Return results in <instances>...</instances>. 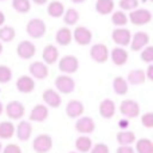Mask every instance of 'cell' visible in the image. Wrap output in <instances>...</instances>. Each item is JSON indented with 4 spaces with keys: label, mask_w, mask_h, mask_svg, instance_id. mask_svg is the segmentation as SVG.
<instances>
[{
    "label": "cell",
    "mask_w": 153,
    "mask_h": 153,
    "mask_svg": "<svg viewBox=\"0 0 153 153\" xmlns=\"http://www.w3.org/2000/svg\"><path fill=\"white\" fill-rule=\"evenodd\" d=\"M128 20H130L134 26H145L152 20V13L151 11L145 10V8H136V10L130 11Z\"/></svg>",
    "instance_id": "1"
},
{
    "label": "cell",
    "mask_w": 153,
    "mask_h": 153,
    "mask_svg": "<svg viewBox=\"0 0 153 153\" xmlns=\"http://www.w3.org/2000/svg\"><path fill=\"white\" fill-rule=\"evenodd\" d=\"M27 34L30 35L31 38H34V39H39V38H42L43 35L46 34V23L42 20V19H31V20L27 23Z\"/></svg>",
    "instance_id": "2"
},
{
    "label": "cell",
    "mask_w": 153,
    "mask_h": 153,
    "mask_svg": "<svg viewBox=\"0 0 153 153\" xmlns=\"http://www.w3.org/2000/svg\"><path fill=\"white\" fill-rule=\"evenodd\" d=\"M32 148L36 153H47L53 148V138L48 134H39L35 137Z\"/></svg>",
    "instance_id": "3"
},
{
    "label": "cell",
    "mask_w": 153,
    "mask_h": 153,
    "mask_svg": "<svg viewBox=\"0 0 153 153\" xmlns=\"http://www.w3.org/2000/svg\"><path fill=\"white\" fill-rule=\"evenodd\" d=\"M120 111L128 118H136L140 114V106L133 100H125L120 105Z\"/></svg>",
    "instance_id": "4"
},
{
    "label": "cell",
    "mask_w": 153,
    "mask_h": 153,
    "mask_svg": "<svg viewBox=\"0 0 153 153\" xmlns=\"http://www.w3.org/2000/svg\"><path fill=\"white\" fill-rule=\"evenodd\" d=\"M90 56L97 63H105L109 59V50L103 43H97L90 48Z\"/></svg>",
    "instance_id": "5"
},
{
    "label": "cell",
    "mask_w": 153,
    "mask_h": 153,
    "mask_svg": "<svg viewBox=\"0 0 153 153\" xmlns=\"http://www.w3.org/2000/svg\"><path fill=\"white\" fill-rule=\"evenodd\" d=\"M59 70L62 73H66V74H73L78 70L79 67V62L74 55H66L59 61Z\"/></svg>",
    "instance_id": "6"
},
{
    "label": "cell",
    "mask_w": 153,
    "mask_h": 153,
    "mask_svg": "<svg viewBox=\"0 0 153 153\" xmlns=\"http://www.w3.org/2000/svg\"><path fill=\"white\" fill-rule=\"evenodd\" d=\"M55 86L63 94H70V93L74 91L75 89V82L71 76L69 75H59L55 79Z\"/></svg>",
    "instance_id": "7"
},
{
    "label": "cell",
    "mask_w": 153,
    "mask_h": 153,
    "mask_svg": "<svg viewBox=\"0 0 153 153\" xmlns=\"http://www.w3.org/2000/svg\"><path fill=\"white\" fill-rule=\"evenodd\" d=\"M73 39H74L78 45L86 46L91 42L93 34L89 28H86V27H76L74 30V32H73Z\"/></svg>",
    "instance_id": "8"
},
{
    "label": "cell",
    "mask_w": 153,
    "mask_h": 153,
    "mask_svg": "<svg viewBox=\"0 0 153 153\" xmlns=\"http://www.w3.org/2000/svg\"><path fill=\"white\" fill-rule=\"evenodd\" d=\"M111 39L116 45L121 46H129L130 45V39H132V35H130V31L126 28H116L111 34Z\"/></svg>",
    "instance_id": "9"
},
{
    "label": "cell",
    "mask_w": 153,
    "mask_h": 153,
    "mask_svg": "<svg viewBox=\"0 0 153 153\" xmlns=\"http://www.w3.org/2000/svg\"><path fill=\"white\" fill-rule=\"evenodd\" d=\"M5 113L11 120H20L24 116V105L19 101H11L5 106Z\"/></svg>",
    "instance_id": "10"
},
{
    "label": "cell",
    "mask_w": 153,
    "mask_h": 153,
    "mask_svg": "<svg viewBox=\"0 0 153 153\" xmlns=\"http://www.w3.org/2000/svg\"><path fill=\"white\" fill-rule=\"evenodd\" d=\"M16 53L20 58L23 59H30L35 55L36 53V48H35V45L30 40H22L18 45V48H16Z\"/></svg>",
    "instance_id": "11"
},
{
    "label": "cell",
    "mask_w": 153,
    "mask_h": 153,
    "mask_svg": "<svg viewBox=\"0 0 153 153\" xmlns=\"http://www.w3.org/2000/svg\"><path fill=\"white\" fill-rule=\"evenodd\" d=\"M95 129V124L90 117H82L75 122V130L81 134H90Z\"/></svg>",
    "instance_id": "12"
},
{
    "label": "cell",
    "mask_w": 153,
    "mask_h": 153,
    "mask_svg": "<svg viewBox=\"0 0 153 153\" xmlns=\"http://www.w3.org/2000/svg\"><path fill=\"white\" fill-rule=\"evenodd\" d=\"M132 45H130V47H132L133 51H140L143 50L144 47H146L149 43V35L146 34V32H143V31H138L136 32L134 35H133L132 39Z\"/></svg>",
    "instance_id": "13"
},
{
    "label": "cell",
    "mask_w": 153,
    "mask_h": 153,
    "mask_svg": "<svg viewBox=\"0 0 153 153\" xmlns=\"http://www.w3.org/2000/svg\"><path fill=\"white\" fill-rule=\"evenodd\" d=\"M30 74L34 78L45 79L48 75V67L45 62H34L30 65Z\"/></svg>",
    "instance_id": "14"
},
{
    "label": "cell",
    "mask_w": 153,
    "mask_h": 153,
    "mask_svg": "<svg viewBox=\"0 0 153 153\" xmlns=\"http://www.w3.org/2000/svg\"><path fill=\"white\" fill-rule=\"evenodd\" d=\"M16 89L20 93L28 94L35 89V81L28 75H22L20 78L16 81Z\"/></svg>",
    "instance_id": "15"
},
{
    "label": "cell",
    "mask_w": 153,
    "mask_h": 153,
    "mask_svg": "<svg viewBox=\"0 0 153 153\" xmlns=\"http://www.w3.org/2000/svg\"><path fill=\"white\" fill-rule=\"evenodd\" d=\"M43 101H45L46 105H48L50 108H59L62 103L61 95L53 89H48L43 93Z\"/></svg>",
    "instance_id": "16"
},
{
    "label": "cell",
    "mask_w": 153,
    "mask_h": 153,
    "mask_svg": "<svg viewBox=\"0 0 153 153\" xmlns=\"http://www.w3.org/2000/svg\"><path fill=\"white\" fill-rule=\"evenodd\" d=\"M58 56H59V51H58V48H56L55 46L48 45V46H46V47L43 48L42 58H43V61H45L46 65L55 63L56 59H58Z\"/></svg>",
    "instance_id": "17"
},
{
    "label": "cell",
    "mask_w": 153,
    "mask_h": 153,
    "mask_svg": "<svg viewBox=\"0 0 153 153\" xmlns=\"http://www.w3.org/2000/svg\"><path fill=\"white\" fill-rule=\"evenodd\" d=\"M15 132L20 141H27V140H30V137H31V134H32V126L30 122L22 121L20 124L18 125V128H15Z\"/></svg>",
    "instance_id": "18"
},
{
    "label": "cell",
    "mask_w": 153,
    "mask_h": 153,
    "mask_svg": "<svg viewBox=\"0 0 153 153\" xmlns=\"http://www.w3.org/2000/svg\"><path fill=\"white\" fill-rule=\"evenodd\" d=\"M47 117H48L47 106H46V105H36L31 110V114H30V121L42 122V121H45Z\"/></svg>",
    "instance_id": "19"
},
{
    "label": "cell",
    "mask_w": 153,
    "mask_h": 153,
    "mask_svg": "<svg viewBox=\"0 0 153 153\" xmlns=\"http://www.w3.org/2000/svg\"><path fill=\"white\" fill-rule=\"evenodd\" d=\"M100 114L103 118H111L116 114V103L111 100H103L100 103Z\"/></svg>",
    "instance_id": "20"
},
{
    "label": "cell",
    "mask_w": 153,
    "mask_h": 153,
    "mask_svg": "<svg viewBox=\"0 0 153 153\" xmlns=\"http://www.w3.org/2000/svg\"><path fill=\"white\" fill-rule=\"evenodd\" d=\"M111 61H113L114 65L117 66H124L125 63L128 62V51L124 50L122 47H116L111 50Z\"/></svg>",
    "instance_id": "21"
},
{
    "label": "cell",
    "mask_w": 153,
    "mask_h": 153,
    "mask_svg": "<svg viewBox=\"0 0 153 153\" xmlns=\"http://www.w3.org/2000/svg\"><path fill=\"white\" fill-rule=\"evenodd\" d=\"M83 105L79 101H70L66 106V114L70 117V118H76V117L82 116L83 113Z\"/></svg>",
    "instance_id": "22"
},
{
    "label": "cell",
    "mask_w": 153,
    "mask_h": 153,
    "mask_svg": "<svg viewBox=\"0 0 153 153\" xmlns=\"http://www.w3.org/2000/svg\"><path fill=\"white\" fill-rule=\"evenodd\" d=\"M55 39H56L58 45L67 46V45H70L73 40V32L70 31V28L63 27V28L58 30V32H56V35H55Z\"/></svg>",
    "instance_id": "23"
},
{
    "label": "cell",
    "mask_w": 153,
    "mask_h": 153,
    "mask_svg": "<svg viewBox=\"0 0 153 153\" xmlns=\"http://www.w3.org/2000/svg\"><path fill=\"white\" fill-rule=\"evenodd\" d=\"M146 81V75L143 70H132V71L128 74V81L130 85L133 86H137V85H143Z\"/></svg>",
    "instance_id": "24"
},
{
    "label": "cell",
    "mask_w": 153,
    "mask_h": 153,
    "mask_svg": "<svg viewBox=\"0 0 153 153\" xmlns=\"http://www.w3.org/2000/svg\"><path fill=\"white\" fill-rule=\"evenodd\" d=\"M95 10L101 15H109L114 10V1L113 0H97Z\"/></svg>",
    "instance_id": "25"
},
{
    "label": "cell",
    "mask_w": 153,
    "mask_h": 153,
    "mask_svg": "<svg viewBox=\"0 0 153 153\" xmlns=\"http://www.w3.org/2000/svg\"><path fill=\"white\" fill-rule=\"evenodd\" d=\"M15 133V126L10 121L0 122V138L1 140H10Z\"/></svg>",
    "instance_id": "26"
},
{
    "label": "cell",
    "mask_w": 153,
    "mask_h": 153,
    "mask_svg": "<svg viewBox=\"0 0 153 153\" xmlns=\"http://www.w3.org/2000/svg\"><path fill=\"white\" fill-rule=\"evenodd\" d=\"M91 146H93L91 138L87 137L86 134H82L81 137H78V138H76V141H75V148L78 149L81 153L89 152L90 149H91Z\"/></svg>",
    "instance_id": "27"
},
{
    "label": "cell",
    "mask_w": 153,
    "mask_h": 153,
    "mask_svg": "<svg viewBox=\"0 0 153 153\" xmlns=\"http://www.w3.org/2000/svg\"><path fill=\"white\" fill-rule=\"evenodd\" d=\"M47 13L50 16H53V18H61V16H63V13H65V5L62 4L61 1L54 0V1H51L50 4H48Z\"/></svg>",
    "instance_id": "28"
},
{
    "label": "cell",
    "mask_w": 153,
    "mask_h": 153,
    "mask_svg": "<svg viewBox=\"0 0 153 153\" xmlns=\"http://www.w3.org/2000/svg\"><path fill=\"white\" fill-rule=\"evenodd\" d=\"M137 153H153V143L149 138H140L136 143Z\"/></svg>",
    "instance_id": "29"
},
{
    "label": "cell",
    "mask_w": 153,
    "mask_h": 153,
    "mask_svg": "<svg viewBox=\"0 0 153 153\" xmlns=\"http://www.w3.org/2000/svg\"><path fill=\"white\" fill-rule=\"evenodd\" d=\"M136 141V134L133 132H120L117 134V143L120 145H132Z\"/></svg>",
    "instance_id": "30"
},
{
    "label": "cell",
    "mask_w": 153,
    "mask_h": 153,
    "mask_svg": "<svg viewBox=\"0 0 153 153\" xmlns=\"http://www.w3.org/2000/svg\"><path fill=\"white\" fill-rule=\"evenodd\" d=\"M113 89L118 95H125L128 93V82L121 76H116L113 81Z\"/></svg>",
    "instance_id": "31"
},
{
    "label": "cell",
    "mask_w": 153,
    "mask_h": 153,
    "mask_svg": "<svg viewBox=\"0 0 153 153\" xmlns=\"http://www.w3.org/2000/svg\"><path fill=\"white\" fill-rule=\"evenodd\" d=\"M78 20H79V13L74 8H69V10L63 13V22L67 26H74V24H76Z\"/></svg>",
    "instance_id": "32"
},
{
    "label": "cell",
    "mask_w": 153,
    "mask_h": 153,
    "mask_svg": "<svg viewBox=\"0 0 153 153\" xmlns=\"http://www.w3.org/2000/svg\"><path fill=\"white\" fill-rule=\"evenodd\" d=\"M12 7H13V10L18 11V12L27 13L31 10V3H30V0H13Z\"/></svg>",
    "instance_id": "33"
},
{
    "label": "cell",
    "mask_w": 153,
    "mask_h": 153,
    "mask_svg": "<svg viewBox=\"0 0 153 153\" xmlns=\"http://www.w3.org/2000/svg\"><path fill=\"white\" fill-rule=\"evenodd\" d=\"M15 38V30L10 26H4L0 28V42H11Z\"/></svg>",
    "instance_id": "34"
},
{
    "label": "cell",
    "mask_w": 153,
    "mask_h": 153,
    "mask_svg": "<svg viewBox=\"0 0 153 153\" xmlns=\"http://www.w3.org/2000/svg\"><path fill=\"white\" fill-rule=\"evenodd\" d=\"M111 22H113L114 26L117 27H122L128 23V16L124 11H116L111 16Z\"/></svg>",
    "instance_id": "35"
},
{
    "label": "cell",
    "mask_w": 153,
    "mask_h": 153,
    "mask_svg": "<svg viewBox=\"0 0 153 153\" xmlns=\"http://www.w3.org/2000/svg\"><path fill=\"white\" fill-rule=\"evenodd\" d=\"M12 79V71L8 66L0 65V83H8Z\"/></svg>",
    "instance_id": "36"
},
{
    "label": "cell",
    "mask_w": 153,
    "mask_h": 153,
    "mask_svg": "<svg viewBox=\"0 0 153 153\" xmlns=\"http://www.w3.org/2000/svg\"><path fill=\"white\" fill-rule=\"evenodd\" d=\"M120 7L124 11H133L138 7V0H120Z\"/></svg>",
    "instance_id": "37"
},
{
    "label": "cell",
    "mask_w": 153,
    "mask_h": 153,
    "mask_svg": "<svg viewBox=\"0 0 153 153\" xmlns=\"http://www.w3.org/2000/svg\"><path fill=\"white\" fill-rule=\"evenodd\" d=\"M141 61L146 62V63H152L153 62V47L152 46L144 47L143 53H141Z\"/></svg>",
    "instance_id": "38"
},
{
    "label": "cell",
    "mask_w": 153,
    "mask_h": 153,
    "mask_svg": "<svg viewBox=\"0 0 153 153\" xmlns=\"http://www.w3.org/2000/svg\"><path fill=\"white\" fill-rule=\"evenodd\" d=\"M141 122H143V125L145 128H148V129L153 128V113L152 111H148V113L143 114V117H141Z\"/></svg>",
    "instance_id": "39"
},
{
    "label": "cell",
    "mask_w": 153,
    "mask_h": 153,
    "mask_svg": "<svg viewBox=\"0 0 153 153\" xmlns=\"http://www.w3.org/2000/svg\"><path fill=\"white\" fill-rule=\"evenodd\" d=\"M90 153H109V146L106 145V144H97V145L91 146V149H90Z\"/></svg>",
    "instance_id": "40"
},
{
    "label": "cell",
    "mask_w": 153,
    "mask_h": 153,
    "mask_svg": "<svg viewBox=\"0 0 153 153\" xmlns=\"http://www.w3.org/2000/svg\"><path fill=\"white\" fill-rule=\"evenodd\" d=\"M3 153H22V149L19 145L16 144H8L4 149H3Z\"/></svg>",
    "instance_id": "41"
},
{
    "label": "cell",
    "mask_w": 153,
    "mask_h": 153,
    "mask_svg": "<svg viewBox=\"0 0 153 153\" xmlns=\"http://www.w3.org/2000/svg\"><path fill=\"white\" fill-rule=\"evenodd\" d=\"M117 153H136V152L130 145H120V148L117 149Z\"/></svg>",
    "instance_id": "42"
},
{
    "label": "cell",
    "mask_w": 153,
    "mask_h": 153,
    "mask_svg": "<svg viewBox=\"0 0 153 153\" xmlns=\"http://www.w3.org/2000/svg\"><path fill=\"white\" fill-rule=\"evenodd\" d=\"M146 78L151 79V81H153V65H149L148 66V73H146Z\"/></svg>",
    "instance_id": "43"
},
{
    "label": "cell",
    "mask_w": 153,
    "mask_h": 153,
    "mask_svg": "<svg viewBox=\"0 0 153 153\" xmlns=\"http://www.w3.org/2000/svg\"><path fill=\"white\" fill-rule=\"evenodd\" d=\"M4 22H5V15L1 12V11H0V26H3V24H4Z\"/></svg>",
    "instance_id": "44"
},
{
    "label": "cell",
    "mask_w": 153,
    "mask_h": 153,
    "mask_svg": "<svg viewBox=\"0 0 153 153\" xmlns=\"http://www.w3.org/2000/svg\"><path fill=\"white\" fill-rule=\"evenodd\" d=\"M32 1L35 3V4H39V5H42V4H45L47 0H32Z\"/></svg>",
    "instance_id": "45"
},
{
    "label": "cell",
    "mask_w": 153,
    "mask_h": 153,
    "mask_svg": "<svg viewBox=\"0 0 153 153\" xmlns=\"http://www.w3.org/2000/svg\"><path fill=\"white\" fill-rule=\"evenodd\" d=\"M73 3H76V4H79V3H83V1H86V0H71Z\"/></svg>",
    "instance_id": "46"
},
{
    "label": "cell",
    "mask_w": 153,
    "mask_h": 153,
    "mask_svg": "<svg viewBox=\"0 0 153 153\" xmlns=\"http://www.w3.org/2000/svg\"><path fill=\"white\" fill-rule=\"evenodd\" d=\"M1 113H3V103L0 102V114H1Z\"/></svg>",
    "instance_id": "47"
},
{
    "label": "cell",
    "mask_w": 153,
    "mask_h": 153,
    "mask_svg": "<svg viewBox=\"0 0 153 153\" xmlns=\"http://www.w3.org/2000/svg\"><path fill=\"white\" fill-rule=\"evenodd\" d=\"M3 53V45H1V42H0V54Z\"/></svg>",
    "instance_id": "48"
},
{
    "label": "cell",
    "mask_w": 153,
    "mask_h": 153,
    "mask_svg": "<svg viewBox=\"0 0 153 153\" xmlns=\"http://www.w3.org/2000/svg\"><path fill=\"white\" fill-rule=\"evenodd\" d=\"M0 152H1V143H0Z\"/></svg>",
    "instance_id": "49"
},
{
    "label": "cell",
    "mask_w": 153,
    "mask_h": 153,
    "mask_svg": "<svg viewBox=\"0 0 153 153\" xmlns=\"http://www.w3.org/2000/svg\"><path fill=\"white\" fill-rule=\"evenodd\" d=\"M70 153H76V152H70Z\"/></svg>",
    "instance_id": "50"
},
{
    "label": "cell",
    "mask_w": 153,
    "mask_h": 153,
    "mask_svg": "<svg viewBox=\"0 0 153 153\" xmlns=\"http://www.w3.org/2000/svg\"><path fill=\"white\" fill-rule=\"evenodd\" d=\"M0 1H4V0H0Z\"/></svg>",
    "instance_id": "51"
},
{
    "label": "cell",
    "mask_w": 153,
    "mask_h": 153,
    "mask_svg": "<svg viewBox=\"0 0 153 153\" xmlns=\"http://www.w3.org/2000/svg\"><path fill=\"white\" fill-rule=\"evenodd\" d=\"M151 1H153V0H151Z\"/></svg>",
    "instance_id": "52"
}]
</instances>
